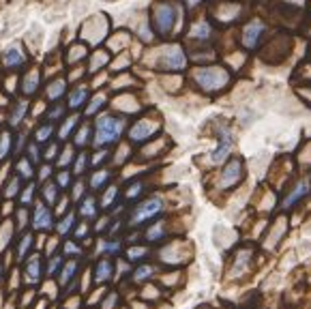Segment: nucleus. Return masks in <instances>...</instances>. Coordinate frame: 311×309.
Listing matches in <instances>:
<instances>
[{"label": "nucleus", "mask_w": 311, "mask_h": 309, "mask_svg": "<svg viewBox=\"0 0 311 309\" xmlns=\"http://www.w3.org/2000/svg\"><path fill=\"white\" fill-rule=\"evenodd\" d=\"M75 271H77V262L75 260H69L67 264H64L62 271H60V286H67L71 279L75 277Z\"/></svg>", "instance_id": "obj_25"}, {"label": "nucleus", "mask_w": 311, "mask_h": 309, "mask_svg": "<svg viewBox=\"0 0 311 309\" xmlns=\"http://www.w3.org/2000/svg\"><path fill=\"white\" fill-rule=\"evenodd\" d=\"M64 254H69V256H79V254H82V249H79L75 243H64Z\"/></svg>", "instance_id": "obj_50"}, {"label": "nucleus", "mask_w": 311, "mask_h": 309, "mask_svg": "<svg viewBox=\"0 0 311 309\" xmlns=\"http://www.w3.org/2000/svg\"><path fill=\"white\" fill-rule=\"evenodd\" d=\"M105 157H107V150H99V153H97L95 157H92V165H99L101 161L105 159Z\"/></svg>", "instance_id": "obj_53"}, {"label": "nucleus", "mask_w": 311, "mask_h": 309, "mask_svg": "<svg viewBox=\"0 0 311 309\" xmlns=\"http://www.w3.org/2000/svg\"><path fill=\"white\" fill-rule=\"evenodd\" d=\"M71 161H73V148H71V146H64V150H62L60 157H58V165H60V168H67Z\"/></svg>", "instance_id": "obj_39"}, {"label": "nucleus", "mask_w": 311, "mask_h": 309, "mask_svg": "<svg viewBox=\"0 0 311 309\" xmlns=\"http://www.w3.org/2000/svg\"><path fill=\"white\" fill-rule=\"evenodd\" d=\"M107 181H110V172L107 170H99V172H95V174H92V178H90V189H101V187H103Z\"/></svg>", "instance_id": "obj_32"}, {"label": "nucleus", "mask_w": 311, "mask_h": 309, "mask_svg": "<svg viewBox=\"0 0 311 309\" xmlns=\"http://www.w3.org/2000/svg\"><path fill=\"white\" fill-rule=\"evenodd\" d=\"M60 264H62V258L60 256H52V260H49V264H47V277L54 275V273L58 271Z\"/></svg>", "instance_id": "obj_48"}, {"label": "nucleus", "mask_w": 311, "mask_h": 309, "mask_svg": "<svg viewBox=\"0 0 311 309\" xmlns=\"http://www.w3.org/2000/svg\"><path fill=\"white\" fill-rule=\"evenodd\" d=\"M107 60H110V56H107V52H103V49H99V52H95L90 56V73H95V71L99 67H103V64H107Z\"/></svg>", "instance_id": "obj_31"}, {"label": "nucleus", "mask_w": 311, "mask_h": 309, "mask_svg": "<svg viewBox=\"0 0 311 309\" xmlns=\"http://www.w3.org/2000/svg\"><path fill=\"white\" fill-rule=\"evenodd\" d=\"M24 275H26V282L28 284H39V279H41V258L37 254H32L30 256V260L26 262V271H24Z\"/></svg>", "instance_id": "obj_16"}, {"label": "nucleus", "mask_w": 311, "mask_h": 309, "mask_svg": "<svg viewBox=\"0 0 311 309\" xmlns=\"http://www.w3.org/2000/svg\"><path fill=\"white\" fill-rule=\"evenodd\" d=\"M219 146H217L213 150V155H211V161L213 163H223L230 157V150H232V133H230V129L228 127H219Z\"/></svg>", "instance_id": "obj_8"}, {"label": "nucleus", "mask_w": 311, "mask_h": 309, "mask_svg": "<svg viewBox=\"0 0 311 309\" xmlns=\"http://www.w3.org/2000/svg\"><path fill=\"white\" fill-rule=\"evenodd\" d=\"M21 146H24V135H19V138H17V150H19Z\"/></svg>", "instance_id": "obj_59"}, {"label": "nucleus", "mask_w": 311, "mask_h": 309, "mask_svg": "<svg viewBox=\"0 0 311 309\" xmlns=\"http://www.w3.org/2000/svg\"><path fill=\"white\" fill-rule=\"evenodd\" d=\"M39 174H41V181H47V178L52 176V168H49V165H43Z\"/></svg>", "instance_id": "obj_54"}, {"label": "nucleus", "mask_w": 311, "mask_h": 309, "mask_svg": "<svg viewBox=\"0 0 311 309\" xmlns=\"http://www.w3.org/2000/svg\"><path fill=\"white\" fill-rule=\"evenodd\" d=\"M86 165H88V155L82 153L75 157V165H73V174H82V172L86 170Z\"/></svg>", "instance_id": "obj_40"}, {"label": "nucleus", "mask_w": 311, "mask_h": 309, "mask_svg": "<svg viewBox=\"0 0 311 309\" xmlns=\"http://www.w3.org/2000/svg\"><path fill=\"white\" fill-rule=\"evenodd\" d=\"M62 116H64V105H60V103H56L52 110L47 112V120H49V123H54V120H58Z\"/></svg>", "instance_id": "obj_43"}, {"label": "nucleus", "mask_w": 311, "mask_h": 309, "mask_svg": "<svg viewBox=\"0 0 311 309\" xmlns=\"http://www.w3.org/2000/svg\"><path fill=\"white\" fill-rule=\"evenodd\" d=\"M26 112H28V101H26V99H19V101H15V105H13V110L9 114V125L11 127H19V123L26 116Z\"/></svg>", "instance_id": "obj_18"}, {"label": "nucleus", "mask_w": 311, "mask_h": 309, "mask_svg": "<svg viewBox=\"0 0 311 309\" xmlns=\"http://www.w3.org/2000/svg\"><path fill=\"white\" fill-rule=\"evenodd\" d=\"M41 110H43V103H37V105H34V114H41Z\"/></svg>", "instance_id": "obj_61"}, {"label": "nucleus", "mask_w": 311, "mask_h": 309, "mask_svg": "<svg viewBox=\"0 0 311 309\" xmlns=\"http://www.w3.org/2000/svg\"><path fill=\"white\" fill-rule=\"evenodd\" d=\"M159 54H161V58H159L157 67L161 69V71H183L185 69L187 56H185L183 49H180V45H176V43L165 45Z\"/></svg>", "instance_id": "obj_5"}, {"label": "nucleus", "mask_w": 311, "mask_h": 309, "mask_svg": "<svg viewBox=\"0 0 311 309\" xmlns=\"http://www.w3.org/2000/svg\"><path fill=\"white\" fill-rule=\"evenodd\" d=\"M185 2H187V6H195V4L200 2V0H185Z\"/></svg>", "instance_id": "obj_60"}, {"label": "nucleus", "mask_w": 311, "mask_h": 309, "mask_svg": "<svg viewBox=\"0 0 311 309\" xmlns=\"http://www.w3.org/2000/svg\"><path fill=\"white\" fill-rule=\"evenodd\" d=\"M90 133H92V127H90L88 123H84V125L75 131V135H73V144H75V146H86V144L90 142Z\"/></svg>", "instance_id": "obj_23"}, {"label": "nucleus", "mask_w": 311, "mask_h": 309, "mask_svg": "<svg viewBox=\"0 0 311 309\" xmlns=\"http://www.w3.org/2000/svg\"><path fill=\"white\" fill-rule=\"evenodd\" d=\"M15 170H17V174H19L21 178H32V174H34V170H32V161L28 159V157H24V159H19V161H17Z\"/></svg>", "instance_id": "obj_33"}, {"label": "nucleus", "mask_w": 311, "mask_h": 309, "mask_svg": "<svg viewBox=\"0 0 311 309\" xmlns=\"http://www.w3.org/2000/svg\"><path fill=\"white\" fill-rule=\"evenodd\" d=\"M32 200H34V185L30 183V185H28L26 189H24V193H21V204L28 206V204L32 202Z\"/></svg>", "instance_id": "obj_45"}, {"label": "nucleus", "mask_w": 311, "mask_h": 309, "mask_svg": "<svg viewBox=\"0 0 311 309\" xmlns=\"http://www.w3.org/2000/svg\"><path fill=\"white\" fill-rule=\"evenodd\" d=\"M105 224H107V219H101L99 224H97V230H103V228H105Z\"/></svg>", "instance_id": "obj_58"}, {"label": "nucleus", "mask_w": 311, "mask_h": 309, "mask_svg": "<svg viewBox=\"0 0 311 309\" xmlns=\"http://www.w3.org/2000/svg\"><path fill=\"white\" fill-rule=\"evenodd\" d=\"M241 170H243V163L241 159H232L228 163V168L223 170V176H221V187H232L241 181Z\"/></svg>", "instance_id": "obj_12"}, {"label": "nucleus", "mask_w": 311, "mask_h": 309, "mask_svg": "<svg viewBox=\"0 0 311 309\" xmlns=\"http://www.w3.org/2000/svg\"><path fill=\"white\" fill-rule=\"evenodd\" d=\"M52 135H54V125L45 123V125H41L37 131H34V142H37V144H43V142H47Z\"/></svg>", "instance_id": "obj_26"}, {"label": "nucleus", "mask_w": 311, "mask_h": 309, "mask_svg": "<svg viewBox=\"0 0 311 309\" xmlns=\"http://www.w3.org/2000/svg\"><path fill=\"white\" fill-rule=\"evenodd\" d=\"M262 32H264V24L260 19H253L249 21L247 26H245V30H243V43H245V47H256L258 43H260V37H262Z\"/></svg>", "instance_id": "obj_11"}, {"label": "nucleus", "mask_w": 311, "mask_h": 309, "mask_svg": "<svg viewBox=\"0 0 311 309\" xmlns=\"http://www.w3.org/2000/svg\"><path fill=\"white\" fill-rule=\"evenodd\" d=\"M32 243H34L32 234H24V236H21V241H19V247H17V260H24V258H26V254L32 249Z\"/></svg>", "instance_id": "obj_34"}, {"label": "nucleus", "mask_w": 311, "mask_h": 309, "mask_svg": "<svg viewBox=\"0 0 311 309\" xmlns=\"http://www.w3.org/2000/svg\"><path fill=\"white\" fill-rule=\"evenodd\" d=\"M142 183H133L131 187H129V189H127V198L129 200H131V198H137V196H140V191H142Z\"/></svg>", "instance_id": "obj_49"}, {"label": "nucleus", "mask_w": 311, "mask_h": 309, "mask_svg": "<svg viewBox=\"0 0 311 309\" xmlns=\"http://www.w3.org/2000/svg\"><path fill=\"white\" fill-rule=\"evenodd\" d=\"M163 234H165V226H163V221H157L155 226H150V228L146 230V241L157 243V241H161V239H163Z\"/></svg>", "instance_id": "obj_28"}, {"label": "nucleus", "mask_w": 311, "mask_h": 309, "mask_svg": "<svg viewBox=\"0 0 311 309\" xmlns=\"http://www.w3.org/2000/svg\"><path fill=\"white\" fill-rule=\"evenodd\" d=\"M84 196V183H75L73 185V200H82Z\"/></svg>", "instance_id": "obj_52"}, {"label": "nucleus", "mask_w": 311, "mask_h": 309, "mask_svg": "<svg viewBox=\"0 0 311 309\" xmlns=\"http://www.w3.org/2000/svg\"><path fill=\"white\" fill-rule=\"evenodd\" d=\"M56 185H58L60 189H67L71 185V172H67V170L58 172V174H56Z\"/></svg>", "instance_id": "obj_42"}, {"label": "nucleus", "mask_w": 311, "mask_h": 309, "mask_svg": "<svg viewBox=\"0 0 311 309\" xmlns=\"http://www.w3.org/2000/svg\"><path fill=\"white\" fill-rule=\"evenodd\" d=\"M157 131H159L157 123H153V120H148V118H142L129 129V140L135 142V144H142V142H146L150 135H155Z\"/></svg>", "instance_id": "obj_7"}, {"label": "nucleus", "mask_w": 311, "mask_h": 309, "mask_svg": "<svg viewBox=\"0 0 311 309\" xmlns=\"http://www.w3.org/2000/svg\"><path fill=\"white\" fill-rule=\"evenodd\" d=\"M9 150H11V133L2 131V133H0V161L9 155Z\"/></svg>", "instance_id": "obj_35"}, {"label": "nucleus", "mask_w": 311, "mask_h": 309, "mask_svg": "<svg viewBox=\"0 0 311 309\" xmlns=\"http://www.w3.org/2000/svg\"><path fill=\"white\" fill-rule=\"evenodd\" d=\"M148 277H153V267H148V264H146V267H140V269L133 273L135 282H146Z\"/></svg>", "instance_id": "obj_38"}, {"label": "nucleus", "mask_w": 311, "mask_h": 309, "mask_svg": "<svg viewBox=\"0 0 311 309\" xmlns=\"http://www.w3.org/2000/svg\"><path fill=\"white\" fill-rule=\"evenodd\" d=\"M73 224H75V215L73 213H67L64 217L58 221V226H56V230H58L60 236H67L71 230H73Z\"/></svg>", "instance_id": "obj_27"}, {"label": "nucleus", "mask_w": 311, "mask_h": 309, "mask_svg": "<svg viewBox=\"0 0 311 309\" xmlns=\"http://www.w3.org/2000/svg\"><path fill=\"white\" fill-rule=\"evenodd\" d=\"M67 206H69V200L64 198V200H58V206H56V213L62 215L64 211H67Z\"/></svg>", "instance_id": "obj_55"}, {"label": "nucleus", "mask_w": 311, "mask_h": 309, "mask_svg": "<svg viewBox=\"0 0 311 309\" xmlns=\"http://www.w3.org/2000/svg\"><path fill=\"white\" fill-rule=\"evenodd\" d=\"M193 82L204 92H219L228 86L230 73L221 67H202L193 71Z\"/></svg>", "instance_id": "obj_2"}, {"label": "nucleus", "mask_w": 311, "mask_h": 309, "mask_svg": "<svg viewBox=\"0 0 311 309\" xmlns=\"http://www.w3.org/2000/svg\"><path fill=\"white\" fill-rule=\"evenodd\" d=\"M19 174L17 176H13V178H9V183H6V187H4V198H13V196H17V191H19Z\"/></svg>", "instance_id": "obj_36"}, {"label": "nucleus", "mask_w": 311, "mask_h": 309, "mask_svg": "<svg viewBox=\"0 0 311 309\" xmlns=\"http://www.w3.org/2000/svg\"><path fill=\"white\" fill-rule=\"evenodd\" d=\"M180 15V9L174 2H157L153 6V26L157 34L168 37L176 28V17Z\"/></svg>", "instance_id": "obj_3"}, {"label": "nucleus", "mask_w": 311, "mask_h": 309, "mask_svg": "<svg viewBox=\"0 0 311 309\" xmlns=\"http://www.w3.org/2000/svg\"><path fill=\"white\" fill-rule=\"evenodd\" d=\"M118 198V189L116 187H110V189L105 191V196H103V200H101V208H110L112 206V202Z\"/></svg>", "instance_id": "obj_37"}, {"label": "nucleus", "mask_w": 311, "mask_h": 309, "mask_svg": "<svg viewBox=\"0 0 311 309\" xmlns=\"http://www.w3.org/2000/svg\"><path fill=\"white\" fill-rule=\"evenodd\" d=\"M79 215L86 219H90V217H95L97 215V202H95V198L92 196H86L82 202H79Z\"/></svg>", "instance_id": "obj_22"}, {"label": "nucleus", "mask_w": 311, "mask_h": 309, "mask_svg": "<svg viewBox=\"0 0 311 309\" xmlns=\"http://www.w3.org/2000/svg\"><path fill=\"white\" fill-rule=\"evenodd\" d=\"M189 39H195V41H206V39H211V24H208V21H198V24L191 28Z\"/></svg>", "instance_id": "obj_20"}, {"label": "nucleus", "mask_w": 311, "mask_h": 309, "mask_svg": "<svg viewBox=\"0 0 311 309\" xmlns=\"http://www.w3.org/2000/svg\"><path fill=\"white\" fill-rule=\"evenodd\" d=\"M0 282H2V267H0Z\"/></svg>", "instance_id": "obj_62"}, {"label": "nucleus", "mask_w": 311, "mask_h": 309, "mask_svg": "<svg viewBox=\"0 0 311 309\" xmlns=\"http://www.w3.org/2000/svg\"><path fill=\"white\" fill-rule=\"evenodd\" d=\"M26 153H28V159H30L32 163H37V161H39V144H37V142H32V144H28Z\"/></svg>", "instance_id": "obj_47"}, {"label": "nucleus", "mask_w": 311, "mask_h": 309, "mask_svg": "<svg viewBox=\"0 0 311 309\" xmlns=\"http://www.w3.org/2000/svg\"><path fill=\"white\" fill-rule=\"evenodd\" d=\"M37 90H39V71L30 69L21 77V92H24L26 97H32Z\"/></svg>", "instance_id": "obj_14"}, {"label": "nucleus", "mask_w": 311, "mask_h": 309, "mask_svg": "<svg viewBox=\"0 0 311 309\" xmlns=\"http://www.w3.org/2000/svg\"><path fill=\"white\" fill-rule=\"evenodd\" d=\"M17 221H19V230L26 226V208H19L17 211Z\"/></svg>", "instance_id": "obj_56"}, {"label": "nucleus", "mask_w": 311, "mask_h": 309, "mask_svg": "<svg viewBox=\"0 0 311 309\" xmlns=\"http://www.w3.org/2000/svg\"><path fill=\"white\" fill-rule=\"evenodd\" d=\"M88 97H90V92L86 86H75L73 90H69V97H67L69 110H79L82 105L88 103Z\"/></svg>", "instance_id": "obj_13"}, {"label": "nucleus", "mask_w": 311, "mask_h": 309, "mask_svg": "<svg viewBox=\"0 0 311 309\" xmlns=\"http://www.w3.org/2000/svg\"><path fill=\"white\" fill-rule=\"evenodd\" d=\"M24 62H26V54H24V49H21L19 41L11 43V45L2 52V64L6 69H19Z\"/></svg>", "instance_id": "obj_10"}, {"label": "nucleus", "mask_w": 311, "mask_h": 309, "mask_svg": "<svg viewBox=\"0 0 311 309\" xmlns=\"http://www.w3.org/2000/svg\"><path fill=\"white\" fill-rule=\"evenodd\" d=\"M146 254H148L146 247H131L127 251V258H129V260H140V258H144Z\"/></svg>", "instance_id": "obj_44"}, {"label": "nucleus", "mask_w": 311, "mask_h": 309, "mask_svg": "<svg viewBox=\"0 0 311 309\" xmlns=\"http://www.w3.org/2000/svg\"><path fill=\"white\" fill-rule=\"evenodd\" d=\"M9 234H11V224L6 221V226H2V230H0V249L6 247V243H9Z\"/></svg>", "instance_id": "obj_46"}, {"label": "nucleus", "mask_w": 311, "mask_h": 309, "mask_svg": "<svg viewBox=\"0 0 311 309\" xmlns=\"http://www.w3.org/2000/svg\"><path fill=\"white\" fill-rule=\"evenodd\" d=\"M125 118L122 116H114V114H101L95 120V138H92V144L97 148H105L110 144H116L120 140L122 131H125Z\"/></svg>", "instance_id": "obj_1"}, {"label": "nucleus", "mask_w": 311, "mask_h": 309, "mask_svg": "<svg viewBox=\"0 0 311 309\" xmlns=\"http://www.w3.org/2000/svg\"><path fill=\"white\" fill-rule=\"evenodd\" d=\"M105 30H107L105 17L103 15H92L90 19L84 21L82 32H79V39H84L86 43H99L105 37Z\"/></svg>", "instance_id": "obj_6"}, {"label": "nucleus", "mask_w": 311, "mask_h": 309, "mask_svg": "<svg viewBox=\"0 0 311 309\" xmlns=\"http://www.w3.org/2000/svg\"><path fill=\"white\" fill-rule=\"evenodd\" d=\"M82 58H86V45H84V43H77V45L69 47V54H67V62L69 64L79 62Z\"/></svg>", "instance_id": "obj_29"}, {"label": "nucleus", "mask_w": 311, "mask_h": 309, "mask_svg": "<svg viewBox=\"0 0 311 309\" xmlns=\"http://www.w3.org/2000/svg\"><path fill=\"white\" fill-rule=\"evenodd\" d=\"M64 92H67V80L64 77H56V80L47 84L45 97H47V101H58V99L64 97Z\"/></svg>", "instance_id": "obj_15"}, {"label": "nucleus", "mask_w": 311, "mask_h": 309, "mask_svg": "<svg viewBox=\"0 0 311 309\" xmlns=\"http://www.w3.org/2000/svg\"><path fill=\"white\" fill-rule=\"evenodd\" d=\"M86 232H88V228H86V226L82 224V226H77V230H75V236H77V239H79V236H84Z\"/></svg>", "instance_id": "obj_57"}, {"label": "nucleus", "mask_w": 311, "mask_h": 309, "mask_svg": "<svg viewBox=\"0 0 311 309\" xmlns=\"http://www.w3.org/2000/svg\"><path fill=\"white\" fill-rule=\"evenodd\" d=\"M103 105H105V95H103V92H97V95L88 101V107H86V116H92V114H97Z\"/></svg>", "instance_id": "obj_30"}, {"label": "nucleus", "mask_w": 311, "mask_h": 309, "mask_svg": "<svg viewBox=\"0 0 311 309\" xmlns=\"http://www.w3.org/2000/svg\"><path fill=\"white\" fill-rule=\"evenodd\" d=\"M161 213H163V200L153 196V198L144 200V202H140L133 208L131 217H129V224L140 226V224H144V221H148V219H155L157 215H161Z\"/></svg>", "instance_id": "obj_4"}, {"label": "nucleus", "mask_w": 311, "mask_h": 309, "mask_svg": "<svg viewBox=\"0 0 311 309\" xmlns=\"http://www.w3.org/2000/svg\"><path fill=\"white\" fill-rule=\"evenodd\" d=\"M58 189H60V187L56 183H45V185H43V200L47 202V206L58 202Z\"/></svg>", "instance_id": "obj_24"}, {"label": "nucleus", "mask_w": 311, "mask_h": 309, "mask_svg": "<svg viewBox=\"0 0 311 309\" xmlns=\"http://www.w3.org/2000/svg\"><path fill=\"white\" fill-rule=\"evenodd\" d=\"M77 123H79V116L77 114H71L69 118H64L62 120V125H60V129H58V138L60 140H67L69 135H71V131L77 127Z\"/></svg>", "instance_id": "obj_21"}, {"label": "nucleus", "mask_w": 311, "mask_h": 309, "mask_svg": "<svg viewBox=\"0 0 311 309\" xmlns=\"http://www.w3.org/2000/svg\"><path fill=\"white\" fill-rule=\"evenodd\" d=\"M56 155H58V146H56L54 142H49V146L45 148V159H54Z\"/></svg>", "instance_id": "obj_51"}, {"label": "nucleus", "mask_w": 311, "mask_h": 309, "mask_svg": "<svg viewBox=\"0 0 311 309\" xmlns=\"http://www.w3.org/2000/svg\"><path fill=\"white\" fill-rule=\"evenodd\" d=\"M112 271H114V267H112V260H101L99 264H97V269H95V282L97 284H103V282H107V279L112 277Z\"/></svg>", "instance_id": "obj_19"}, {"label": "nucleus", "mask_w": 311, "mask_h": 309, "mask_svg": "<svg viewBox=\"0 0 311 309\" xmlns=\"http://www.w3.org/2000/svg\"><path fill=\"white\" fill-rule=\"evenodd\" d=\"M307 193H309V183H307V181H301L299 185L294 187V191L290 193V196L284 200V208H292L296 202H299V200L305 198Z\"/></svg>", "instance_id": "obj_17"}, {"label": "nucleus", "mask_w": 311, "mask_h": 309, "mask_svg": "<svg viewBox=\"0 0 311 309\" xmlns=\"http://www.w3.org/2000/svg\"><path fill=\"white\" fill-rule=\"evenodd\" d=\"M32 228L39 230V232H45V230H52L54 228V217H52V211L43 204L37 202L34 204V213H32Z\"/></svg>", "instance_id": "obj_9"}, {"label": "nucleus", "mask_w": 311, "mask_h": 309, "mask_svg": "<svg viewBox=\"0 0 311 309\" xmlns=\"http://www.w3.org/2000/svg\"><path fill=\"white\" fill-rule=\"evenodd\" d=\"M99 251H103V254H118L120 251V243L118 241H112V243H99Z\"/></svg>", "instance_id": "obj_41"}]
</instances>
